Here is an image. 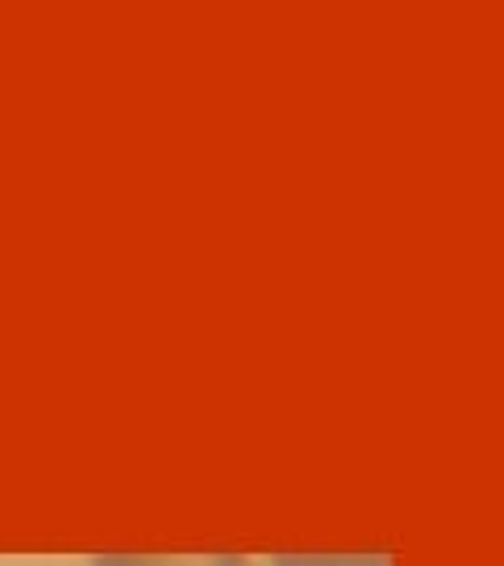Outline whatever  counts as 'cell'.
Segmentation results:
<instances>
[{
  "mask_svg": "<svg viewBox=\"0 0 504 566\" xmlns=\"http://www.w3.org/2000/svg\"><path fill=\"white\" fill-rule=\"evenodd\" d=\"M92 566H246L238 554H105Z\"/></svg>",
  "mask_w": 504,
  "mask_h": 566,
  "instance_id": "cell-1",
  "label": "cell"
}]
</instances>
